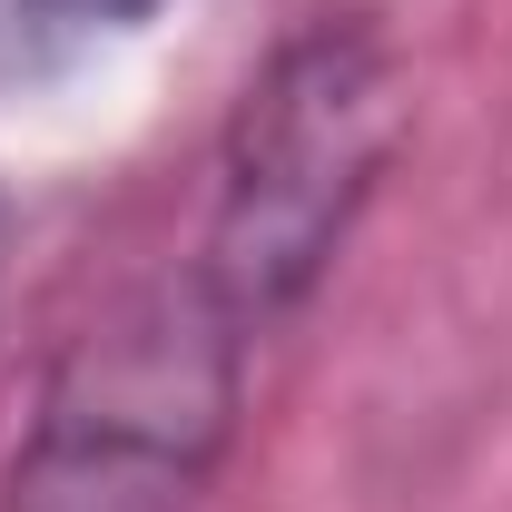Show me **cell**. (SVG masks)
<instances>
[{
    "instance_id": "obj_1",
    "label": "cell",
    "mask_w": 512,
    "mask_h": 512,
    "mask_svg": "<svg viewBox=\"0 0 512 512\" xmlns=\"http://www.w3.org/2000/svg\"><path fill=\"white\" fill-rule=\"evenodd\" d=\"M394 148H404L394 40L365 10L306 20L237 99L227 158H217V207L197 237L207 306L237 335H266L276 316H296L335 266V247L355 237L365 197L384 188Z\"/></svg>"
},
{
    "instance_id": "obj_2",
    "label": "cell",
    "mask_w": 512,
    "mask_h": 512,
    "mask_svg": "<svg viewBox=\"0 0 512 512\" xmlns=\"http://www.w3.org/2000/svg\"><path fill=\"white\" fill-rule=\"evenodd\" d=\"M247 335L207 286H148L69 345L20 434L0 512H197L237 424Z\"/></svg>"
},
{
    "instance_id": "obj_3",
    "label": "cell",
    "mask_w": 512,
    "mask_h": 512,
    "mask_svg": "<svg viewBox=\"0 0 512 512\" xmlns=\"http://www.w3.org/2000/svg\"><path fill=\"white\" fill-rule=\"evenodd\" d=\"M30 10H50V20H138L158 0H30Z\"/></svg>"
}]
</instances>
